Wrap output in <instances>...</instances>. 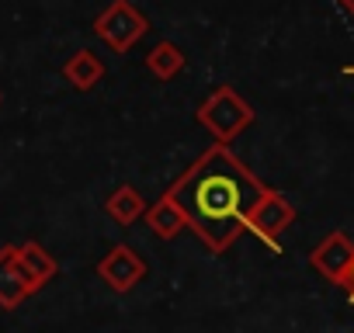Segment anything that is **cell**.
Wrapping results in <instances>:
<instances>
[{
  "label": "cell",
  "instance_id": "6da1fadb",
  "mask_svg": "<svg viewBox=\"0 0 354 333\" xmlns=\"http://www.w3.org/2000/svg\"><path fill=\"white\" fill-rule=\"evenodd\" d=\"M167 195L185 212L188 229H195L212 254H223L240 240V233H250V216L268 188L230 146L216 142L170 184Z\"/></svg>",
  "mask_w": 354,
  "mask_h": 333
},
{
  "label": "cell",
  "instance_id": "7a4b0ae2",
  "mask_svg": "<svg viewBox=\"0 0 354 333\" xmlns=\"http://www.w3.org/2000/svg\"><path fill=\"white\" fill-rule=\"evenodd\" d=\"M198 122L216 135V142L230 146V139H236V135L254 122V108H250L233 87H219V91H212V94L202 101Z\"/></svg>",
  "mask_w": 354,
  "mask_h": 333
},
{
  "label": "cell",
  "instance_id": "3957f363",
  "mask_svg": "<svg viewBox=\"0 0 354 333\" xmlns=\"http://www.w3.org/2000/svg\"><path fill=\"white\" fill-rule=\"evenodd\" d=\"M94 32L111 53H129L149 32V21L139 8L129 4V0H115V4L108 11H101V18L94 21Z\"/></svg>",
  "mask_w": 354,
  "mask_h": 333
},
{
  "label": "cell",
  "instance_id": "277c9868",
  "mask_svg": "<svg viewBox=\"0 0 354 333\" xmlns=\"http://www.w3.org/2000/svg\"><path fill=\"white\" fill-rule=\"evenodd\" d=\"M292 222H295L292 202H288L285 195H278V191L268 188V195L261 198V205H257L254 216H250V233H254L257 240H264V243L278 254V250H281V233H285Z\"/></svg>",
  "mask_w": 354,
  "mask_h": 333
},
{
  "label": "cell",
  "instance_id": "5b68a950",
  "mask_svg": "<svg viewBox=\"0 0 354 333\" xmlns=\"http://www.w3.org/2000/svg\"><path fill=\"white\" fill-rule=\"evenodd\" d=\"M97 278L111 288V292H132L142 278H146V260L129 247V243H115L101 260H97Z\"/></svg>",
  "mask_w": 354,
  "mask_h": 333
},
{
  "label": "cell",
  "instance_id": "8992f818",
  "mask_svg": "<svg viewBox=\"0 0 354 333\" xmlns=\"http://www.w3.org/2000/svg\"><path fill=\"white\" fill-rule=\"evenodd\" d=\"M354 264V243L344 233H330L316 250H313V267L330 281V285H344Z\"/></svg>",
  "mask_w": 354,
  "mask_h": 333
},
{
  "label": "cell",
  "instance_id": "52a82bcc",
  "mask_svg": "<svg viewBox=\"0 0 354 333\" xmlns=\"http://www.w3.org/2000/svg\"><path fill=\"white\" fill-rule=\"evenodd\" d=\"M28 295H35V288L18 264V247H4L0 250V309H18Z\"/></svg>",
  "mask_w": 354,
  "mask_h": 333
},
{
  "label": "cell",
  "instance_id": "ba28073f",
  "mask_svg": "<svg viewBox=\"0 0 354 333\" xmlns=\"http://www.w3.org/2000/svg\"><path fill=\"white\" fill-rule=\"evenodd\" d=\"M18 264H21V271H25V278L32 281V288L39 292L42 285H49L53 278H56V260H53V254L46 250V247H39L35 240H28V243H21L18 247Z\"/></svg>",
  "mask_w": 354,
  "mask_h": 333
},
{
  "label": "cell",
  "instance_id": "9c48e42d",
  "mask_svg": "<svg viewBox=\"0 0 354 333\" xmlns=\"http://www.w3.org/2000/svg\"><path fill=\"white\" fill-rule=\"evenodd\" d=\"M104 212H108V219H111V222H118V226H132V222L146 219L149 205H146V198H142L136 188L122 184V188H115V191L108 195Z\"/></svg>",
  "mask_w": 354,
  "mask_h": 333
},
{
  "label": "cell",
  "instance_id": "30bf717a",
  "mask_svg": "<svg viewBox=\"0 0 354 333\" xmlns=\"http://www.w3.org/2000/svg\"><path fill=\"white\" fill-rule=\"evenodd\" d=\"M146 222H149V229L160 236V240H174L181 229H188V219H185V212L177 209V202L170 198V195H163L160 202H153L149 205V212H146Z\"/></svg>",
  "mask_w": 354,
  "mask_h": 333
},
{
  "label": "cell",
  "instance_id": "8fae6325",
  "mask_svg": "<svg viewBox=\"0 0 354 333\" xmlns=\"http://www.w3.org/2000/svg\"><path fill=\"white\" fill-rule=\"evenodd\" d=\"M63 77H66L77 91H91V87L104 77V63H101L91 49H80V53H73V56L66 59Z\"/></svg>",
  "mask_w": 354,
  "mask_h": 333
},
{
  "label": "cell",
  "instance_id": "7c38bea8",
  "mask_svg": "<svg viewBox=\"0 0 354 333\" xmlns=\"http://www.w3.org/2000/svg\"><path fill=\"white\" fill-rule=\"evenodd\" d=\"M146 66H149V73H153L156 80H174L177 73L188 66V56L177 49L174 42H160V46H153V53L146 56Z\"/></svg>",
  "mask_w": 354,
  "mask_h": 333
},
{
  "label": "cell",
  "instance_id": "4fadbf2b",
  "mask_svg": "<svg viewBox=\"0 0 354 333\" xmlns=\"http://www.w3.org/2000/svg\"><path fill=\"white\" fill-rule=\"evenodd\" d=\"M340 288H344V295H347V302H354V264H351V274H347V281H344Z\"/></svg>",
  "mask_w": 354,
  "mask_h": 333
},
{
  "label": "cell",
  "instance_id": "5bb4252c",
  "mask_svg": "<svg viewBox=\"0 0 354 333\" xmlns=\"http://www.w3.org/2000/svg\"><path fill=\"white\" fill-rule=\"evenodd\" d=\"M340 4H344V8H347V11L354 15V0H340Z\"/></svg>",
  "mask_w": 354,
  "mask_h": 333
},
{
  "label": "cell",
  "instance_id": "9a60e30c",
  "mask_svg": "<svg viewBox=\"0 0 354 333\" xmlns=\"http://www.w3.org/2000/svg\"><path fill=\"white\" fill-rule=\"evenodd\" d=\"M344 73H347V77H354V63H347V66H344Z\"/></svg>",
  "mask_w": 354,
  "mask_h": 333
}]
</instances>
